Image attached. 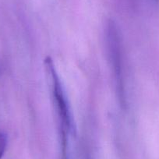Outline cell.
Listing matches in <instances>:
<instances>
[{"instance_id": "1", "label": "cell", "mask_w": 159, "mask_h": 159, "mask_svg": "<svg viewBox=\"0 0 159 159\" xmlns=\"http://www.w3.org/2000/svg\"><path fill=\"white\" fill-rule=\"evenodd\" d=\"M45 66H46V69L50 73L51 77L52 79V80L53 94H54V98L56 102V106H57L59 118L62 121V128L64 129L63 132H67V131L71 130L72 121L66 98L64 94L63 88H62V84L60 83L59 76H58L56 70H55L54 64H53L52 60L50 58L48 57L46 59Z\"/></svg>"}, {"instance_id": "2", "label": "cell", "mask_w": 159, "mask_h": 159, "mask_svg": "<svg viewBox=\"0 0 159 159\" xmlns=\"http://www.w3.org/2000/svg\"><path fill=\"white\" fill-rule=\"evenodd\" d=\"M117 29L113 23H110L108 27V43L110 56L115 70L118 84L122 85V59L119 37Z\"/></svg>"}, {"instance_id": "3", "label": "cell", "mask_w": 159, "mask_h": 159, "mask_svg": "<svg viewBox=\"0 0 159 159\" xmlns=\"http://www.w3.org/2000/svg\"><path fill=\"white\" fill-rule=\"evenodd\" d=\"M7 145V136L4 133H0V159L2 158Z\"/></svg>"}]
</instances>
